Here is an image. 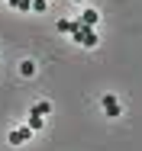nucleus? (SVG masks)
<instances>
[{
    "label": "nucleus",
    "mask_w": 142,
    "mask_h": 151,
    "mask_svg": "<svg viewBox=\"0 0 142 151\" xmlns=\"http://www.w3.org/2000/svg\"><path fill=\"white\" fill-rule=\"evenodd\" d=\"M71 3H84V0H71Z\"/></svg>",
    "instance_id": "nucleus-9"
},
{
    "label": "nucleus",
    "mask_w": 142,
    "mask_h": 151,
    "mask_svg": "<svg viewBox=\"0 0 142 151\" xmlns=\"http://www.w3.org/2000/svg\"><path fill=\"white\" fill-rule=\"evenodd\" d=\"M29 129L36 132V129H45V116H36V113H29Z\"/></svg>",
    "instance_id": "nucleus-5"
},
{
    "label": "nucleus",
    "mask_w": 142,
    "mask_h": 151,
    "mask_svg": "<svg viewBox=\"0 0 142 151\" xmlns=\"http://www.w3.org/2000/svg\"><path fill=\"white\" fill-rule=\"evenodd\" d=\"M45 6H49V0H32V10L36 13H45Z\"/></svg>",
    "instance_id": "nucleus-8"
},
{
    "label": "nucleus",
    "mask_w": 142,
    "mask_h": 151,
    "mask_svg": "<svg viewBox=\"0 0 142 151\" xmlns=\"http://www.w3.org/2000/svg\"><path fill=\"white\" fill-rule=\"evenodd\" d=\"M20 74H23V77H32V74H36V64H32V61H23V64H20Z\"/></svg>",
    "instance_id": "nucleus-6"
},
{
    "label": "nucleus",
    "mask_w": 142,
    "mask_h": 151,
    "mask_svg": "<svg viewBox=\"0 0 142 151\" xmlns=\"http://www.w3.org/2000/svg\"><path fill=\"white\" fill-rule=\"evenodd\" d=\"M29 135H32V129H16V132H10V145H23V142H29Z\"/></svg>",
    "instance_id": "nucleus-2"
},
{
    "label": "nucleus",
    "mask_w": 142,
    "mask_h": 151,
    "mask_svg": "<svg viewBox=\"0 0 142 151\" xmlns=\"http://www.w3.org/2000/svg\"><path fill=\"white\" fill-rule=\"evenodd\" d=\"M81 23H84L87 29H94V26L100 23V16H97V10H84V13H81Z\"/></svg>",
    "instance_id": "nucleus-3"
},
{
    "label": "nucleus",
    "mask_w": 142,
    "mask_h": 151,
    "mask_svg": "<svg viewBox=\"0 0 142 151\" xmlns=\"http://www.w3.org/2000/svg\"><path fill=\"white\" fill-rule=\"evenodd\" d=\"M100 103H103V113H107L110 119H116V116L123 113V106H119V100H116L113 93H103V96H100Z\"/></svg>",
    "instance_id": "nucleus-1"
},
{
    "label": "nucleus",
    "mask_w": 142,
    "mask_h": 151,
    "mask_svg": "<svg viewBox=\"0 0 142 151\" xmlns=\"http://www.w3.org/2000/svg\"><path fill=\"white\" fill-rule=\"evenodd\" d=\"M29 113H36V116H49V113H52V103H45V100H42V103H36Z\"/></svg>",
    "instance_id": "nucleus-4"
},
{
    "label": "nucleus",
    "mask_w": 142,
    "mask_h": 151,
    "mask_svg": "<svg viewBox=\"0 0 142 151\" xmlns=\"http://www.w3.org/2000/svg\"><path fill=\"white\" fill-rule=\"evenodd\" d=\"M58 32H65V35H71V19H58Z\"/></svg>",
    "instance_id": "nucleus-7"
}]
</instances>
